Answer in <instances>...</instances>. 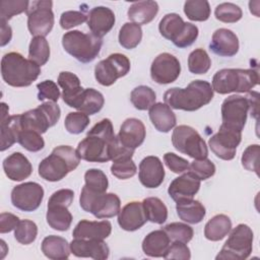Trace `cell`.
I'll return each mask as SVG.
<instances>
[{
	"label": "cell",
	"instance_id": "83f0119b",
	"mask_svg": "<svg viewBox=\"0 0 260 260\" xmlns=\"http://www.w3.org/2000/svg\"><path fill=\"white\" fill-rule=\"evenodd\" d=\"M111 232L112 224L109 220L90 221L82 219L75 225L72 236L76 239L105 240L111 235Z\"/></svg>",
	"mask_w": 260,
	"mask_h": 260
},
{
	"label": "cell",
	"instance_id": "ba28073f",
	"mask_svg": "<svg viewBox=\"0 0 260 260\" xmlns=\"http://www.w3.org/2000/svg\"><path fill=\"white\" fill-rule=\"evenodd\" d=\"M230 236L222 246L219 253L216 255V260H245L253 249V231L245 223H240L232 231Z\"/></svg>",
	"mask_w": 260,
	"mask_h": 260
},
{
	"label": "cell",
	"instance_id": "6da1fadb",
	"mask_svg": "<svg viewBox=\"0 0 260 260\" xmlns=\"http://www.w3.org/2000/svg\"><path fill=\"white\" fill-rule=\"evenodd\" d=\"M117 136L110 119L98 122L78 143L77 153L80 159L89 162H107L111 160V150Z\"/></svg>",
	"mask_w": 260,
	"mask_h": 260
},
{
	"label": "cell",
	"instance_id": "6125c7cd",
	"mask_svg": "<svg viewBox=\"0 0 260 260\" xmlns=\"http://www.w3.org/2000/svg\"><path fill=\"white\" fill-rule=\"evenodd\" d=\"M1 23V47H4L5 45H7L12 38V29L9 26V24H7V22L5 21H0Z\"/></svg>",
	"mask_w": 260,
	"mask_h": 260
},
{
	"label": "cell",
	"instance_id": "603a6c76",
	"mask_svg": "<svg viewBox=\"0 0 260 260\" xmlns=\"http://www.w3.org/2000/svg\"><path fill=\"white\" fill-rule=\"evenodd\" d=\"M115 21V13L112 9L105 6H96L88 12L86 22L92 35L103 38L113 28Z\"/></svg>",
	"mask_w": 260,
	"mask_h": 260
},
{
	"label": "cell",
	"instance_id": "ffe728a7",
	"mask_svg": "<svg viewBox=\"0 0 260 260\" xmlns=\"http://www.w3.org/2000/svg\"><path fill=\"white\" fill-rule=\"evenodd\" d=\"M199 188L200 180L192 173L187 172L171 182L168 188V193L175 202H179L182 200L193 199L194 195L199 191Z\"/></svg>",
	"mask_w": 260,
	"mask_h": 260
},
{
	"label": "cell",
	"instance_id": "f546056e",
	"mask_svg": "<svg viewBox=\"0 0 260 260\" xmlns=\"http://www.w3.org/2000/svg\"><path fill=\"white\" fill-rule=\"evenodd\" d=\"M171 243L167 233L161 230L150 232L142 241V251L148 257H164Z\"/></svg>",
	"mask_w": 260,
	"mask_h": 260
},
{
	"label": "cell",
	"instance_id": "7bdbcfd3",
	"mask_svg": "<svg viewBox=\"0 0 260 260\" xmlns=\"http://www.w3.org/2000/svg\"><path fill=\"white\" fill-rule=\"evenodd\" d=\"M84 187L94 193H106L109 181L106 174L99 169H89L84 174Z\"/></svg>",
	"mask_w": 260,
	"mask_h": 260
},
{
	"label": "cell",
	"instance_id": "cb8c5ba5",
	"mask_svg": "<svg viewBox=\"0 0 260 260\" xmlns=\"http://www.w3.org/2000/svg\"><path fill=\"white\" fill-rule=\"evenodd\" d=\"M147 221L142 202L131 201L127 203L118 213L120 228L127 232H134L142 228Z\"/></svg>",
	"mask_w": 260,
	"mask_h": 260
},
{
	"label": "cell",
	"instance_id": "db71d44e",
	"mask_svg": "<svg viewBox=\"0 0 260 260\" xmlns=\"http://www.w3.org/2000/svg\"><path fill=\"white\" fill-rule=\"evenodd\" d=\"M259 152H260V146L258 144H251L244 150L241 158L242 166L248 171L255 172L257 176H259V173H258Z\"/></svg>",
	"mask_w": 260,
	"mask_h": 260
},
{
	"label": "cell",
	"instance_id": "8d00e7d4",
	"mask_svg": "<svg viewBox=\"0 0 260 260\" xmlns=\"http://www.w3.org/2000/svg\"><path fill=\"white\" fill-rule=\"evenodd\" d=\"M143 209L147 220L162 224L168 218V208L166 204L157 197H147L142 201Z\"/></svg>",
	"mask_w": 260,
	"mask_h": 260
},
{
	"label": "cell",
	"instance_id": "91938a15",
	"mask_svg": "<svg viewBox=\"0 0 260 260\" xmlns=\"http://www.w3.org/2000/svg\"><path fill=\"white\" fill-rule=\"evenodd\" d=\"M19 222L18 216L9 212H2L0 214V233L6 234L15 230Z\"/></svg>",
	"mask_w": 260,
	"mask_h": 260
},
{
	"label": "cell",
	"instance_id": "f5cc1de1",
	"mask_svg": "<svg viewBox=\"0 0 260 260\" xmlns=\"http://www.w3.org/2000/svg\"><path fill=\"white\" fill-rule=\"evenodd\" d=\"M38 100L43 102L47 100L48 102H58L60 98V90L57 84L53 80H44L37 84Z\"/></svg>",
	"mask_w": 260,
	"mask_h": 260
},
{
	"label": "cell",
	"instance_id": "836d02e7",
	"mask_svg": "<svg viewBox=\"0 0 260 260\" xmlns=\"http://www.w3.org/2000/svg\"><path fill=\"white\" fill-rule=\"evenodd\" d=\"M232 230V220L225 214H216L204 226V236L207 240L217 242L222 240Z\"/></svg>",
	"mask_w": 260,
	"mask_h": 260
},
{
	"label": "cell",
	"instance_id": "d4e9b609",
	"mask_svg": "<svg viewBox=\"0 0 260 260\" xmlns=\"http://www.w3.org/2000/svg\"><path fill=\"white\" fill-rule=\"evenodd\" d=\"M209 48L220 57H233L239 51V39L233 30L218 28L211 37Z\"/></svg>",
	"mask_w": 260,
	"mask_h": 260
},
{
	"label": "cell",
	"instance_id": "f907efd6",
	"mask_svg": "<svg viewBox=\"0 0 260 260\" xmlns=\"http://www.w3.org/2000/svg\"><path fill=\"white\" fill-rule=\"evenodd\" d=\"M88 115L82 112H70L64 121L65 129L71 134H80L89 124Z\"/></svg>",
	"mask_w": 260,
	"mask_h": 260
},
{
	"label": "cell",
	"instance_id": "1f68e13d",
	"mask_svg": "<svg viewBox=\"0 0 260 260\" xmlns=\"http://www.w3.org/2000/svg\"><path fill=\"white\" fill-rule=\"evenodd\" d=\"M41 248L44 255L52 260L68 259L71 253L70 244H68L67 240L55 235L46 237L42 242Z\"/></svg>",
	"mask_w": 260,
	"mask_h": 260
},
{
	"label": "cell",
	"instance_id": "3957f363",
	"mask_svg": "<svg viewBox=\"0 0 260 260\" xmlns=\"http://www.w3.org/2000/svg\"><path fill=\"white\" fill-rule=\"evenodd\" d=\"M41 73V67L17 52L5 54L1 60L3 80L13 87L29 86Z\"/></svg>",
	"mask_w": 260,
	"mask_h": 260
},
{
	"label": "cell",
	"instance_id": "7402d4cb",
	"mask_svg": "<svg viewBox=\"0 0 260 260\" xmlns=\"http://www.w3.org/2000/svg\"><path fill=\"white\" fill-rule=\"evenodd\" d=\"M146 136L144 124L136 118H128L121 125L120 131L117 135L120 143L132 150L139 147Z\"/></svg>",
	"mask_w": 260,
	"mask_h": 260
},
{
	"label": "cell",
	"instance_id": "8fae6325",
	"mask_svg": "<svg viewBox=\"0 0 260 260\" xmlns=\"http://www.w3.org/2000/svg\"><path fill=\"white\" fill-rule=\"evenodd\" d=\"M172 143L178 151L194 159H202L208 155V148L204 139L191 126H177L172 134Z\"/></svg>",
	"mask_w": 260,
	"mask_h": 260
},
{
	"label": "cell",
	"instance_id": "b9f144b4",
	"mask_svg": "<svg viewBox=\"0 0 260 260\" xmlns=\"http://www.w3.org/2000/svg\"><path fill=\"white\" fill-rule=\"evenodd\" d=\"M211 66V60L207 52L201 48L195 49L189 54L188 69L193 74H205Z\"/></svg>",
	"mask_w": 260,
	"mask_h": 260
},
{
	"label": "cell",
	"instance_id": "4fadbf2b",
	"mask_svg": "<svg viewBox=\"0 0 260 260\" xmlns=\"http://www.w3.org/2000/svg\"><path fill=\"white\" fill-rule=\"evenodd\" d=\"M130 71L129 59L121 53L109 55L106 59L101 60L94 67V77L96 81L104 85L110 86L117 79L125 76Z\"/></svg>",
	"mask_w": 260,
	"mask_h": 260
},
{
	"label": "cell",
	"instance_id": "8992f818",
	"mask_svg": "<svg viewBox=\"0 0 260 260\" xmlns=\"http://www.w3.org/2000/svg\"><path fill=\"white\" fill-rule=\"evenodd\" d=\"M62 46L64 50L77 61L89 63L100 54L103 40L92 34L70 30L63 35Z\"/></svg>",
	"mask_w": 260,
	"mask_h": 260
},
{
	"label": "cell",
	"instance_id": "5bb4252c",
	"mask_svg": "<svg viewBox=\"0 0 260 260\" xmlns=\"http://www.w3.org/2000/svg\"><path fill=\"white\" fill-rule=\"evenodd\" d=\"M249 113L250 103L247 96L230 95L221 104V126L242 132Z\"/></svg>",
	"mask_w": 260,
	"mask_h": 260
},
{
	"label": "cell",
	"instance_id": "2e32d148",
	"mask_svg": "<svg viewBox=\"0 0 260 260\" xmlns=\"http://www.w3.org/2000/svg\"><path fill=\"white\" fill-rule=\"evenodd\" d=\"M241 140L242 132L220 125L218 132L209 138L208 144L217 157L223 160H231L235 157Z\"/></svg>",
	"mask_w": 260,
	"mask_h": 260
},
{
	"label": "cell",
	"instance_id": "ab89813d",
	"mask_svg": "<svg viewBox=\"0 0 260 260\" xmlns=\"http://www.w3.org/2000/svg\"><path fill=\"white\" fill-rule=\"evenodd\" d=\"M156 94L154 90L146 85L135 87L130 94V101L135 109L140 111L149 110L155 104Z\"/></svg>",
	"mask_w": 260,
	"mask_h": 260
},
{
	"label": "cell",
	"instance_id": "7dc6e473",
	"mask_svg": "<svg viewBox=\"0 0 260 260\" xmlns=\"http://www.w3.org/2000/svg\"><path fill=\"white\" fill-rule=\"evenodd\" d=\"M17 142L24 149L30 152H38L42 150L45 146V141L42 137V134H40L37 131L27 129H21L18 135Z\"/></svg>",
	"mask_w": 260,
	"mask_h": 260
},
{
	"label": "cell",
	"instance_id": "44dd1931",
	"mask_svg": "<svg viewBox=\"0 0 260 260\" xmlns=\"http://www.w3.org/2000/svg\"><path fill=\"white\" fill-rule=\"evenodd\" d=\"M9 108L5 103H1V142L0 150L4 151L17 142L18 135L21 131L20 115L8 116Z\"/></svg>",
	"mask_w": 260,
	"mask_h": 260
},
{
	"label": "cell",
	"instance_id": "484cf974",
	"mask_svg": "<svg viewBox=\"0 0 260 260\" xmlns=\"http://www.w3.org/2000/svg\"><path fill=\"white\" fill-rule=\"evenodd\" d=\"M3 170L9 180L20 182L31 175L32 166L24 154L13 152L4 158Z\"/></svg>",
	"mask_w": 260,
	"mask_h": 260
},
{
	"label": "cell",
	"instance_id": "e575fe53",
	"mask_svg": "<svg viewBox=\"0 0 260 260\" xmlns=\"http://www.w3.org/2000/svg\"><path fill=\"white\" fill-rule=\"evenodd\" d=\"M46 219L50 228L59 232L68 231L72 223V214L64 205H48Z\"/></svg>",
	"mask_w": 260,
	"mask_h": 260
},
{
	"label": "cell",
	"instance_id": "f1b7e54d",
	"mask_svg": "<svg viewBox=\"0 0 260 260\" xmlns=\"http://www.w3.org/2000/svg\"><path fill=\"white\" fill-rule=\"evenodd\" d=\"M149 119L158 132H170L177 123L176 115L172 109L162 103H156L149 109Z\"/></svg>",
	"mask_w": 260,
	"mask_h": 260
},
{
	"label": "cell",
	"instance_id": "30bf717a",
	"mask_svg": "<svg viewBox=\"0 0 260 260\" xmlns=\"http://www.w3.org/2000/svg\"><path fill=\"white\" fill-rule=\"evenodd\" d=\"M61 110L54 102H47L36 109L20 114L21 129L34 130L43 134L60 119Z\"/></svg>",
	"mask_w": 260,
	"mask_h": 260
},
{
	"label": "cell",
	"instance_id": "7c38bea8",
	"mask_svg": "<svg viewBox=\"0 0 260 260\" xmlns=\"http://www.w3.org/2000/svg\"><path fill=\"white\" fill-rule=\"evenodd\" d=\"M53 2L50 0H39L29 3L27 14V28L34 37H46L54 26Z\"/></svg>",
	"mask_w": 260,
	"mask_h": 260
},
{
	"label": "cell",
	"instance_id": "d6986e66",
	"mask_svg": "<svg viewBox=\"0 0 260 260\" xmlns=\"http://www.w3.org/2000/svg\"><path fill=\"white\" fill-rule=\"evenodd\" d=\"M138 178L140 183L149 189L157 188L165 179V169L161 160L154 155L144 157L139 164Z\"/></svg>",
	"mask_w": 260,
	"mask_h": 260
},
{
	"label": "cell",
	"instance_id": "f6af8a7d",
	"mask_svg": "<svg viewBox=\"0 0 260 260\" xmlns=\"http://www.w3.org/2000/svg\"><path fill=\"white\" fill-rule=\"evenodd\" d=\"M38 226L29 219L19 220L18 224L14 230L15 240L22 245H29L37 239Z\"/></svg>",
	"mask_w": 260,
	"mask_h": 260
},
{
	"label": "cell",
	"instance_id": "94428289",
	"mask_svg": "<svg viewBox=\"0 0 260 260\" xmlns=\"http://www.w3.org/2000/svg\"><path fill=\"white\" fill-rule=\"evenodd\" d=\"M247 99L250 103V114L255 119H258L259 113V93L257 91H248Z\"/></svg>",
	"mask_w": 260,
	"mask_h": 260
},
{
	"label": "cell",
	"instance_id": "9c48e42d",
	"mask_svg": "<svg viewBox=\"0 0 260 260\" xmlns=\"http://www.w3.org/2000/svg\"><path fill=\"white\" fill-rule=\"evenodd\" d=\"M80 207L96 218H111L121 209V201L115 193H94L84 186L79 197Z\"/></svg>",
	"mask_w": 260,
	"mask_h": 260
},
{
	"label": "cell",
	"instance_id": "277c9868",
	"mask_svg": "<svg viewBox=\"0 0 260 260\" xmlns=\"http://www.w3.org/2000/svg\"><path fill=\"white\" fill-rule=\"evenodd\" d=\"M80 162L77 150L69 145H60L53 149L39 165V175L49 182H58L75 170Z\"/></svg>",
	"mask_w": 260,
	"mask_h": 260
},
{
	"label": "cell",
	"instance_id": "e0dca14e",
	"mask_svg": "<svg viewBox=\"0 0 260 260\" xmlns=\"http://www.w3.org/2000/svg\"><path fill=\"white\" fill-rule=\"evenodd\" d=\"M180 73V61L170 53L157 55L150 66L151 79L158 84H169L176 81Z\"/></svg>",
	"mask_w": 260,
	"mask_h": 260
},
{
	"label": "cell",
	"instance_id": "ac0fdd59",
	"mask_svg": "<svg viewBox=\"0 0 260 260\" xmlns=\"http://www.w3.org/2000/svg\"><path fill=\"white\" fill-rule=\"evenodd\" d=\"M70 250L76 257L95 260H106L110 255V249L104 240L74 238L70 243Z\"/></svg>",
	"mask_w": 260,
	"mask_h": 260
},
{
	"label": "cell",
	"instance_id": "6f0895ef",
	"mask_svg": "<svg viewBox=\"0 0 260 260\" xmlns=\"http://www.w3.org/2000/svg\"><path fill=\"white\" fill-rule=\"evenodd\" d=\"M166 166L175 174L184 173L189 169V161L174 152H167L164 155Z\"/></svg>",
	"mask_w": 260,
	"mask_h": 260
},
{
	"label": "cell",
	"instance_id": "52a82bcc",
	"mask_svg": "<svg viewBox=\"0 0 260 260\" xmlns=\"http://www.w3.org/2000/svg\"><path fill=\"white\" fill-rule=\"evenodd\" d=\"M160 35L171 41L176 47L184 49L191 46L198 38V27L190 22H185L177 13H168L159 21Z\"/></svg>",
	"mask_w": 260,
	"mask_h": 260
},
{
	"label": "cell",
	"instance_id": "d6a6232c",
	"mask_svg": "<svg viewBox=\"0 0 260 260\" xmlns=\"http://www.w3.org/2000/svg\"><path fill=\"white\" fill-rule=\"evenodd\" d=\"M176 210L178 216L191 224L199 223L203 220L206 210L203 204L194 199H188V200H182L179 202H176Z\"/></svg>",
	"mask_w": 260,
	"mask_h": 260
},
{
	"label": "cell",
	"instance_id": "680465c9",
	"mask_svg": "<svg viewBox=\"0 0 260 260\" xmlns=\"http://www.w3.org/2000/svg\"><path fill=\"white\" fill-rule=\"evenodd\" d=\"M73 198L74 192L71 189H60L51 195L48 205H64L69 207L73 201Z\"/></svg>",
	"mask_w": 260,
	"mask_h": 260
},
{
	"label": "cell",
	"instance_id": "c3c4849f",
	"mask_svg": "<svg viewBox=\"0 0 260 260\" xmlns=\"http://www.w3.org/2000/svg\"><path fill=\"white\" fill-rule=\"evenodd\" d=\"M162 230L172 241H179L186 244L192 240L194 235L193 229L183 222H171L165 225Z\"/></svg>",
	"mask_w": 260,
	"mask_h": 260
},
{
	"label": "cell",
	"instance_id": "11a10c76",
	"mask_svg": "<svg viewBox=\"0 0 260 260\" xmlns=\"http://www.w3.org/2000/svg\"><path fill=\"white\" fill-rule=\"evenodd\" d=\"M165 259H177V260H189L191 258V252L186 243L174 241L170 244L168 250L164 255Z\"/></svg>",
	"mask_w": 260,
	"mask_h": 260
},
{
	"label": "cell",
	"instance_id": "d590c367",
	"mask_svg": "<svg viewBox=\"0 0 260 260\" xmlns=\"http://www.w3.org/2000/svg\"><path fill=\"white\" fill-rule=\"evenodd\" d=\"M105 104L104 95L94 88H84L76 110L86 115L99 113Z\"/></svg>",
	"mask_w": 260,
	"mask_h": 260
},
{
	"label": "cell",
	"instance_id": "60d3db41",
	"mask_svg": "<svg viewBox=\"0 0 260 260\" xmlns=\"http://www.w3.org/2000/svg\"><path fill=\"white\" fill-rule=\"evenodd\" d=\"M210 6L206 0H188L184 3V13L192 21H205L210 16Z\"/></svg>",
	"mask_w": 260,
	"mask_h": 260
},
{
	"label": "cell",
	"instance_id": "9a60e30c",
	"mask_svg": "<svg viewBox=\"0 0 260 260\" xmlns=\"http://www.w3.org/2000/svg\"><path fill=\"white\" fill-rule=\"evenodd\" d=\"M44 198L43 187L36 182H25L15 186L11 191V203L21 211L30 212L38 209Z\"/></svg>",
	"mask_w": 260,
	"mask_h": 260
},
{
	"label": "cell",
	"instance_id": "816d5d0a",
	"mask_svg": "<svg viewBox=\"0 0 260 260\" xmlns=\"http://www.w3.org/2000/svg\"><path fill=\"white\" fill-rule=\"evenodd\" d=\"M189 172L196 176L200 181L207 180L211 178L215 174V166L214 164L208 159L207 157L202 159H194L189 165Z\"/></svg>",
	"mask_w": 260,
	"mask_h": 260
},
{
	"label": "cell",
	"instance_id": "681fc988",
	"mask_svg": "<svg viewBox=\"0 0 260 260\" xmlns=\"http://www.w3.org/2000/svg\"><path fill=\"white\" fill-rule=\"evenodd\" d=\"M136 172L137 168L132 160V157H121L115 159L111 166L112 175L120 180L130 179L136 174Z\"/></svg>",
	"mask_w": 260,
	"mask_h": 260
},
{
	"label": "cell",
	"instance_id": "74e56055",
	"mask_svg": "<svg viewBox=\"0 0 260 260\" xmlns=\"http://www.w3.org/2000/svg\"><path fill=\"white\" fill-rule=\"evenodd\" d=\"M141 39L142 28L139 24L134 22H126L120 28L118 40L120 45L127 50L136 48L141 42Z\"/></svg>",
	"mask_w": 260,
	"mask_h": 260
},
{
	"label": "cell",
	"instance_id": "4dcf8cb0",
	"mask_svg": "<svg viewBox=\"0 0 260 260\" xmlns=\"http://www.w3.org/2000/svg\"><path fill=\"white\" fill-rule=\"evenodd\" d=\"M158 12V4L155 1H138L130 5L128 9L129 19L136 24H147L151 22Z\"/></svg>",
	"mask_w": 260,
	"mask_h": 260
},
{
	"label": "cell",
	"instance_id": "f35d334b",
	"mask_svg": "<svg viewBox=\"0 0 260 260\" xmlns=\"http://www.w3.org/2000/svg\"><path fill=\"white\" fill-rule=\"evenodd\" d=\"M50 58V46L44 37H34L28 46V59L39 66L45 65Z\"/></svg>",
	"mask_w": 260,
	"mask_h": 260
},
{
	"label": "cell",
	"instance_id": "bcb514c9",
	"mask_svg": "<svg viewBox=\"0 0 260 260\" xmlns=\"http://www.w3.org/2000/svg\"><path fill=\"white\" fill-rule=\"evenodd\" d=\"M214 15L215 18L221 22L235 23L242 18L243 11L240 6L231 2H224L216 6Z\"/></svg>",
	"mask_w": 260,
	"mask_h": 260
},
{
	"label": "cell",
	"instance_id": "7a4b0ae2",
	"mask_svg": "<svg viewBox=\"0 0 260 260\" xmlns=\"http://www.w3.org/2000/svg\"><path fill=\"white\" fill-rule=\"evenodd\" d=\"M213 99V89L206 80H193L187 87H173L164 94L165 104L171 109L194 112L208 105Z\"/></svg>",
	"mask_w": 260,
	"mask_h": 260
},
{
	"label": "cell",
	"instance_id": "ee69618b",
	"mask_svg": "<svg viewBox=\"0 0 260 260\" xmlns=\"http://www.w3.org/2000/svg\"><path fill=\"white\" fill-rule=\"evenodd\" d=\"M29 3L27 0H2L0 2V21L7 22L14 15L26 12Z\"/></svg>",
	"mask_w": 260,
	"mask_h": 260
},
{
	"label": "cell",
	"instance_id": "9f6ffc18",
	"mask_svg": "<svg viewBox=\"0 0 260 260\" xmlns=\"http://www.w3.org/2000/svg\"><path fill=\"white\" fill-rule=\"evenodd\" d=\"M85 21H87V15H85L83 12L68 10L61 14L59 22L63 29H70Z\"/></svg>",
	"mask_w": 260,
	"mask_h": 260
},
{
	"label": "cell",
	"instance_id": "5b68a950",
	"mask_svg": "<svg viewBox=\"0 0 260 260\" xmlns=\"http://www.w3.org/2000/svg\"><path fill=\"white\" fill-rule=\"evenodd\" d=\"M259 83V74L255 69L224 68L218 70L212 78L213 91L220 94L248 92Z\"/></svg>",
	"mask_w": 260,
	"mask_h": 260
},
{
	"label": "cell",
	"instance_id": "4316f807",
	"mask_svg": "<svg viewBox=\"0 0 260 260\" xmlns=\"http://www.w3.org/2000/svg\"><path fill=\"white\" fill-rule=\"evenodd\" d=\"M58 84L63 89L62 99L64 103L68 107L76 109L84 90L80 85L78 76L69 71H62L58 76Z\"/></svg>",
	"mask_w": 260,
	"mask_h": 260
}]
</instances>
